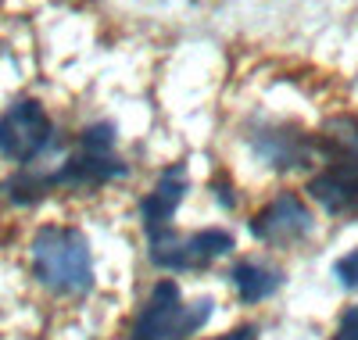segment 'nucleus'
Returning a JSON list of instances; mask_svg holds the SVG:
<instances>
[{
  "label": "nucleus",
  "mask_w": 358,
  "mask_h": 340,
  "mask_svg": "<svg viewBox=\"0 0 358 340\" xmlns=\"http://www.w3.org/2000/svg\"><path fill=\"white\" fill-rule=\"evenodd\" d=\"M33 272L54 294H90L94 290V255L90 240L76 226H40L33 243Z\"/></svg>",
  "instance_id": "f257e3e1"
},
{
  "label": "nucleus",
  "mask_w": 358,
  "mask_h": 340,
  "mask_svg": "<svg viewBox=\"0 0 358 340\" xmlns=\"http://www.w3.org/2000/svg\"><path fill=\"white\" fill-rule=\"evenodd\" d=\"M215 312L212 297H201L194 304H183V294L172 280H158L151 297H147L140 319L133 323L129 340H190Z\"/></svg>",
  "instance_id": "f03ea898"
},
{
  "label": "nucleus",
  "mask_w": 358,
  "mask_h": 340,
  "mask_svg": "<svg viewBox=\"0 0 358 340\" xmlns=\"http://www.w3.org/2000/svg\"><path fill=\"white\" fill-rule=\"evenodd\" d=\"M233 251V233L229 229H197V233H158L147 236V258L155 269L165 272H190V269H204L215 258H226Z\"/></svg>",
  "instance_id": "7ed1b4c3"
},
{
  "label": "nucleus",
  "mask_w": 358,
  "mask_h": 340,
  "mask_svg": "<svg viewBox=\"0 0 358 340\" xmlns=\"http://www.w3.org/2000/svg\"><path fill=\"white\" fill-rule=\"evenodd\" d=\"M54 143V122L40 101H15L0 115V154L8 162L33 165L40 154Z\"/></svg>",
  "instance_id": "20e7f679"
},
{
  "label": "nucleus",
  "mask_w": 358,
  "mask_h": 340,
  "mask_svg": "<svg viewBox=\"0 0 358 340\" xmlns=\"http://www.w3.org/2000/svg\"><path fill=\"white\" fill-rule=\"evenodd\" d=\"M248 229H251L255 240H262L268 247H294V243H301L305 236H312L315 215L297 194L283 190V194H276L273 201H268L258 215H251Z\"/></svg>",
  "instance_id": "39448f33"
},
{
  "label": "nucleus",
  "mask_w": 358,
  "mask_h": 340,
  "mask_svg": "<svg viewBox=\"0 0 358 340\" xmlns=\"http://www.w3.org/2000/svg\"><path fill=\"white\" fill-rule=\"evenodd\" d=\"M251 150L276 172L308 169L319 158V136H308L294 126H258L251 136Z\"/></svg>",
  "instance_id": "423d86ee"
},
{
  "label": "nucleus",
  "mask_w": 358,
  "mask_h": 340,
  "mask_svg": "<svg viewBox=\"0 0 358 340\" xmlns=\"http://www.w3.org/2000/svg\"><path fill=\"white\" fill-rule=\"evenodd\" d=\"M312 201L330 215H355L358 211V162L326 154V169L308 179Z\"/></svg>",
  "instance_id": "0eeeda50"
},
{
  "label": "nucleus",
  "mask_w": 358,
  "mask_h": 340,
  "mask_svg": "<svg viewBox=\"0 0 358 340\" xmlns=\"http://www.w3.org/2000/svg\"><path fill=\"white\" fill-rule=\"evenodd\" d=\"M187 169L183 165H169L158 183H155V190L147 194L140 201V226L147 236H158L165 229H172V215L179 211V204H183L187 197Z\"/></svg>",
  "instance_id": "6e6552de"
},
{
  "label": "nucleus",
  "mask_w": 358,
  "mask_h": 340,
  "mask_svg": "<svg viewBox=\"0 0 358 340\" xmlns=\"http://www.w3.org/2000/svg\"><path fill=\"white\" fill-rule=\"evenodd\" d=\"M129 169L108 154V158H94V154H72V158L47 172V187L57 190V187H69V190H83V187H101V183H111V179H122Z\"/></svg>",
  "instance_id": "1a4fd4ad"
},
{
  "label": "nucleus",
  "mask_w": 358,
  "mask_h": 340,
  "mask_svg": "<svg viewBox=\"0 0 358 340\" xmlns=\"http://www.w3.org/2000/svg\"><path fill=\"white\" fill-rule=\"evenodd\" d=\"M287 276L273 265L265 262H236L229 269V283L236 287V294H241L244 304H258V301H268L280 287H283Z\"/></svg>",
  "instance_id": "9d476101"
},
{
  "label": "nucleus",
  "mask_w": 358,
  "mask_h": 340,
  "mask_svg": "<svg viewBox=\"0 0 358 340\" xmlns=\"http://www.w3.org/2000/svg\"><path fill=\"white\" fill-rule=\"evenodd\" d=\"M115 140H118V129L115 122H94V126H86L79 143H83V154H94V158H108L115 150Z\"/></svg>",
  "instance_id": "9b49d317"
},
{
  "label": "nucleus",
  "mask_w": 358,
  "mask_h": 340,
  "mask_svg": "<svg viewBox=\"0 0 358 340\" xmlns=\"http://www.w3.org/2000/svg\"><path fill=\"white\" fill-rule=\"evenodd\" d=\"M334 276H337V283H341V287H348V290H358V251H351V255L337 258V265H334Z\"/></svg>",
  "instance_id": "f8f14e48"
},
{
  "label": "nucleus",
  "mask_w": 358,
  "mask_h": 340,
  "mask_svg": "<svg viewBox=\"0 0 358 340\" xmlns=\"http://www.w3.org/2000/svg\"><path fill=\"white\" fill-rule=\"evenodd\" d=\"M334 340H358V304H348V308H344Z\"/></svg>",
  "instance_id": "ddd939ff"
},
{
  "label": "nucleus",
  "mask_w": 358,
  "mask_h": 340,
  "mask_svg": "<svg viewBox=\"0 0 358 340\" xmlns=\"http://www.w3.org/2000/svg\"><path fill=\"white\" fill-rule=\"evenodd\" d=\"M215 194H219V204H222V208H233V204H236L233 187H222V183H215Z\"/></svg>",
  "instance_id": "4468645a"
}]
</instances>
